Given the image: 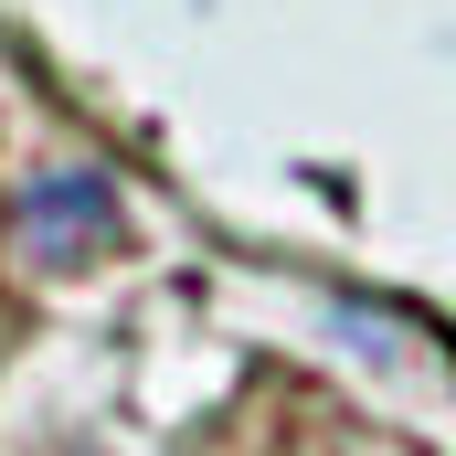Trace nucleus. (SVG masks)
Here are the masks:
<instances>
[{
    "label": "nucleus",
    "mask_w": 456,
    "mask_h": 456,
    "mask_svg": "<svg viewBox=\"0 0 456 456\" xmlns=\"http://www.w3.org/2000/svg\"><path fill=\"white\" fill-rule=\"evenodd\" d=\"M11 244L43 276H86L96 255L127 244V202H117V181H96V170H32L21 202H11Z\"/></svg>",
    "instance_id": "obj_1"
}]
</instances>
